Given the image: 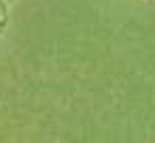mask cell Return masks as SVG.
Listing matches in <instances>:
<instances>
[{
    "instance_id": "cell-1",
    "label": "cell",
    "mask_w": 155,
    "mask_h": 143,
    "mask_svg": "<svg viewBox=\"0 0 155 143\" xmlns=\"http://www.w3.org/2000/svg\"><path fill=\"white\" fill-rule=\"evenodd\" d=\"M5 26H7V7L2 5V0H0V34H2Z\"/></svg>"
}]
</instances>
